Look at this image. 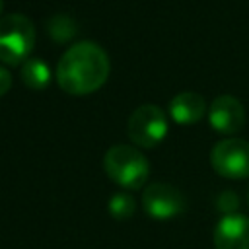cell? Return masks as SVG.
I'll use <instances>...</instances> for the list:
<instances>
[{
    "instance_id": "1",
    "label": "cell",
    "mask_w": 249,
    "mask_h": 249,
    "mask_svg": "<svg viewBox=\"0 0 249 249\" xmlns=\"http://www.w3.org/2000/svg\"><path fill=\"white\" fill-rule=\"evenodd\" d=\"M109 56L107 53L91 43H74L56 64V84L70 95H88L97 91L109 78Z\"/></svg>"
},
{
    "instance_id": "2",
    "label": "cell",
    "mask_w": 249,
    "mask_h": 249,
    "mask_svg": "<svg viewBox=\"0 0 249 249\" xmlns=\"http://www.w3.org/2000/svg\"><path fill=\"white\" fill-rule=\"evenodd\" d=\"M103 167L109 179L126 191L142 189L150 175V163L144 154L126 144L111 146L103 156Z\"/></svg>"
},
{
    "instance_id": "3",
    "label": "cell",
    "mask_w": 249,
    "mask_h": 249,
    "mask_svg": "<svg viewBox=\"0 0 249 249\" xmlns=\"http://www.w3.org/2000/svg\"><path fill=\"white\" fill-rule=\"evenodd\" d=\"M35 47V25L23 14L0 18V62L8 66L23 64Z\"/></svg>"
},
{
    "instance_id": "4",
    "label": "cell",
    "mask_w": 249,
    "mask_h": 249,
    "mask_svg": "<svg viewBox=\"0 0 249 249\" xmlns=\"http://www.w3.org/2000/svg\"><path fill=\"white\" fill-rule=\"evenodd\" d=\"M126 132L136 146L148 150L156 148L167 134V117L158 105L144 103L136 107L128 117Z\"/></svg>"
},
{
    "instance_id": "5",
    "label": "cell",
    "mask_w": 249,
    "mask_h": 249,
    "mask_svg": "<svg viewBox=\"0 0 249 249\" xmlns=\"http://www.w3.org/2000/svg\"><path fill=\"white\" fill-rule=\"evenodd\" d=\"M214 171L226 179L249 177V142L243 138L220 140L210 152Z\"/></svg>"
},
{
    "instance_id": "6",
    "label": "cell",
    "mask_w": 249,
    "mask_h": 249,
    "mask_svg": "<svg viewBox=\"0 0 249 249\" xmlns=\"http://www.w3.org/2000/svg\"><path fill=\"white\" fill-rule=\"evenodd\" d=\"M142 208L156 220H169L185 212L187 200L179 189L169 183H150L142 193Z\"/></svg>"
},
{
    "instance_id": "7",
    "label": "cell",
    "mask_w": 249,
    "mask_h": 249,
    "mask_svg": "<svg viewBox=\"0 0 249 249\" xmlns=\"http://www.w3.org/2000/svg\"><path fill=\"white\" fill-rule=\"evenodd\" d=\"M208 123L218 134H235L245 124V109L233 95H218L210 103Z\"/></svg>"
},
{
    "instance_id": "8",
    "label": "cell",
    "mask_w": 249,
    "mask_h": 249,
    "mask_svg": "<svg viewBox=\"0 0 249 249\" xmlns=\"http://www.w3.org/2000/svg\"><path fill=\"white\" fill-rule=\"evenodd\" d=\"M216 249H249V218L226 214L214 228Z\"/></svg>"
},
{
    "instance_id": "9",
    "label": "cell",
    "mask_w": 249,
    "mask_h": 249,
    "mask_svg": "<svg viewBox=\"0 0 249 249\" xmlns=\"http://www.w3.org/2000/svg\"><path fill=\"white\" fill-rule=\"evenodd\" d=\"M169 117L177 124H195L206 115V99L195 91L177 93L169 101Z\"/></svg>"
},
{
    "instance_id": "10",
    "label": "cell",
    "mask_w": 249,
    "mask_h": 249,
    "mask_svg": "<svg viewBox=\"0 0 249 249\" xmlns=\"http://www.w3.org/2000/svg\"><path fill=\"white\" fill-rule=\"evenodd\" d=\"M21 80L29 89H45L53 80L51 66L43 58L29 56L21 64Z\"/></svg>"
},
{
    "instance_id": "11",
    "label": "cell",
    "mask_w": 249,
    "mask_h": 249,
    "mask_svg": "<svg viewBox=\"0 0 249 249\" xmlns=\"http://www.w3.org/2000/svg\"><path fill=\"white\" fill-rule=\"evenodd\" d=\"M47 31H49V35L53 37V41H56V43H66L68 39H72V37L76 35L78 27H76V21H74L70 16L58 14V16H54V18L49 19Z\"/></svg>"
},
{
    "instance_id": "12",
    "label": "cell",
    "mask_w": 249,
    "mask_h": 249,
    "mask_svg": "<svg viewBox=\"0 0 249 249\" xmlns=\"http://www.w3.org/2000/svg\"><path fill=\"white\" fill-rule=\"evenodd\" d=\"M107 210L109 214L115 218V220H126L134 214L136 210V202H134V196L126 191L123 193H115L111 198H109V204H107Z\"/></svg>"
},
{
    "instance_id": "13",
    "label": "cell",
    "mask_w": 249,
    "mask_h": 249,
    "mask_svg": "<svg viewBox=\"0 0 249 249\" xmlns=\"http://www.w3.org/2000/svg\"><path fill=\"white\" fill-rule=\"evenodd\" d=\"M218 208H220L222 212L233 214V210L237 208V198H235V195H233L231 191L222 193V195H220V198H218Z\"/></svg>"
},
{
    "instance_id": "14",
    "label": "cell",
    "mask_w": 249,
    "mask_h": 249,
    "mask_svg": "<svg viewBox=\"0 0 249 249\" xmlns=\"http://www.w3.org/2000/svg\"><path fill=\"white\" fill-rule=\"evenodd\" d=\"M10 86H12V76H10V72H8L4 66H0V97H2L4 93H8Z\"/></svg>"
},
{
    "instance_id": "15",
    "label": "cell",
    "mask_w": 249,
    "mask_h": 249,
    "mask_svg": "<svg viewBox=\"0 0 249 249\" xmlns=\"http://www.w3.org/2000/svg\"><path fill=\"white\" fill-rule=\"evenodd\" d=\"M2 10H4V0H0V16H2Z\"/></svg>"
},
{
    "instance_id": "16",
    "label": "cell",
    "mask_w": 249,
    "mask_h": 249,
    "mask_svg": "<svg viewBox=\"0 0 249 249\" xmlns=\"http://www.w3.org/2000/svg\"><path fill=\"white\" fill-rule=\"evenodd\" d=\"M247 202H249V195H247Z\"/></svg>"
}]
</instances>
